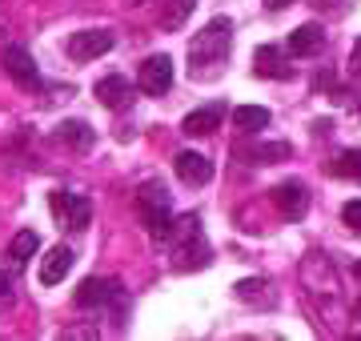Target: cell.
<instances>
[{
	"mask_svg": "<svg viewBox=\"0 0 361 341\" xmlns=\"http://www.w3.org/2000/svg\"><path fill=\"white\" fill-rule=\"evenodd\" d=\"M197 8V0H165V13H161V28L165 32H177L189 16H193Z\"/></svg>",
	"mask_w": 361,
	"mask_h": 341,
	"instance_id": "19",
	"label": "cell"
},
{
	"mask_svg": "<svg viewBox=\"0 0 361 341\" xmlns=\"http://www.w3.org/2000/svg\"><path fill=\"white\" fill-rule=\"evenodd\" d=\"M313 4H317L322 13H334V8H341V0H313Z\"/></svg>",
	"mask_w": 361,
	"mask_h": 341,
	"instance_id": "27",
	"label": "cell"
},
{
	"mask_svg": "<svg viewBox=\"0 0 361 341\" xmlns=\"http://www.w3.org/2000/svg\"><path fill=\"white\" fill-rule=\"evenodd\" d=\"M37 245H40V237L32 233V229H20V233L8 241V261L13 265H25L32 253H37Z\"/></svg>",
	"mask_w": 361,
	"mask_h": 341,
	"instance_id": "21",
	"label": "cell"
},
{
	"mask_svg": "<svg viewBox=\"0 0 361 341\" xmlns=\"http://www.w3.org/2000/svg\"><path fill=\"white\" fill-rule=\"evenodd\" d=\"M52 213L61 217V225H65L68 233H80V229H89L92 221V201L85 197V193H68V189H56L49 197Z\"/></svg>",
	"mask_w": 361,
	"mask_h": 341,
	"instance_id": "5",
	"label": "cell"
},
{
	"mask_svg": "<svg viewBox=\"0 0 361 341\" xmlns=\"http://www.w3.org/2000/svg\"><path fill=\"white\" fill-rule=\"evenodd\" d=\"M137 213H141L145 229L153 237V245H169V237H173V201H169V189L161 181H145L141 193H137Z\"/></svg>",
	"mask_w": 361,
	"mask_h": 341,
	"instance_id": "3",
	"label": "cell"
},
{
	"mask_svg": "<svg viewBox=\"0 0 361 341\" xmlns=\"http://www.w3.org/2000/svg\"><path fill=\"white\" fill-rule=\"evenodd\" d=\"M293 153L285 141H269V144H253V149H245V157L253 161V165H273V161H285Z\"/></svg>",
	"mask_w": 361,
	"mask_h": 341,
	"instance_id": "22",
	"label": "cell"
},
{
	"mask_svg": "<svg viewBox=\"0 0 361 341\" xmlns=\"http://www.w3.org/2000/svg\"><path fill=\"white\" fill-rule=\"evenodd\" d=\"M113 49V32L109 28H85V32H73L68 37V56L73 61H97Z\"/></svg>",
	"mask_w": 361,
	"mask_h": 341,
	"instance_id": "8",
	"label": "cell"
},
{
	"mask_svg": "<svg viewBox=\"0 0 361 341\" xmlns=\"http://www.w3.org/2000/svg\"><path fill=\"white\" fill-rule=\"evenodd\" d=\"M285 49H289V56H317L325 49V28L322 25H297L293 32H289V44H285Z\"/></svg>",
	"mask_w": 361,
	"mask_h": 341,
	"instance_id": "13",
	"label": "cell"
},
{
	"mask_svg": "<svg viewBox=\"0 0 361 341\" xmlns=\"http://www.w3.org/2000/svg\"><path fill=\"white\" fill-rule=\"evenodd\" d=\"M237 297L249 302V305H257V309H273V305H277V293L269 289L265 277H249V281H241V285H237Z\"/></svg>",
	"mask_w": 361,
	"mask_h": 341,
	"instance_id": "17",
	"label": "cell"
},
{
	"mask_svg": "<svg viewBox=\"0 0 361 341\" xmlns=\"http://www.w3.org/2000/svg\"><path fill=\"white\" fill-rule=\"evenodd\" d=\"M353 321H361V302H357V305H353Z\"/></svg>",
	"mask_w": 361,
	"mask_h": 341,
	"instance_id": "29",
	"label": "cell"
},
{
	"mask_svg": "<svg viewBox=\"0 0 361 341\" xmlns=\"http://www.w3.org/2000/svg\"><path fill=\"white\" fill-rule=\"evenodd\" d=\"M173 169H177L180 181L193 185V189L213 181V161L201 157V153H177V157H173Z\"/></svg>",
	"mask_w": 361,
	"mask_h": 341,
	"instance_id": "11",
	"label": "cell"
},
{
	"mask_svg": "<svg viewBox=\"0 0 361 341\" xmlns=\"http://www.w3.org/2000/svg\"><path fill=\"white\" fill-rule=\"evenodd\" d=\"M334 105H349V108H357V117H361V89H334Z\"/></svg>",
	"mask_w": 361,
	"mask_h": 341,
	"instance_id": "23",
	"label": "cell"
},
{
	"mask_svg": "<svg viewBox=\"0 0 361 341\" xmlns=\"http://www.w3.org/2000/svg\"><path fill=\"white\" fill-rule=\"evenodd\" d=\"M229 49H233V20L229 16H213L189 40V65H193L197 77H209L213 68H221L229 61Z\"/></svg>",
	"mask_w": 361,
	"mask_h": 341,
	"instance_id": "1",
	"label": "cell"
},
{
	"mask_svg": "<svg viewBox=\"0 0 361 341\" xmlns=\"http://www.w3.org/2000/svg\"><path fill=\"white\" fill-rule=\"evenodd\" d=\"M273 205H277V213H281L285 221H301L305 209H310V193H305L301 181H281L273 189Z\"/></svg>",
	"mask_w": 361,
	"mask_h": 341,
	"instance_id": "9",
	"label": "cell"
},
{
	"mask_svg": "<svg viewBox=\"0 0 361 341\" xmlns=\"http://www.w3.org/2000/svg\"><path fill=\"white\" fill-rule=\"evenodd\" d=\"M325 169L334 173V177H349V181L361 185V149H345V153H337Z\"/></svg>",
	"mask_w": 361,
	"mask_h": 341,
	"instance_id": "20",
	"label": "cell"
},
{
	"mask_svg": "<svg viewBox=\"0 0 361 341\" xmlns=\"http://www.w3.org/2000/svg\"><path fill=\"white\" fill-rule=\"evenodd\" d=\"M289 4H293V0H265V8H269V13H281V8H289Z\"/></svg>",
	"mask_w": 361,
	"mask_h": 341,
	"instance_id": "28",
	"label": "cell"
},
{
	"mask_svg": "<svg viewBox=\"0 0 361 341\" xmlns=\"http://www.w3.org/2000/svg\"><path fill=\"white\" fill-rule=\"evenodd\" d=\"M233 125L241 132H261L265 125H269V108H261V105H241V108H233Z\"/></svg>",
	"mask_w": 361,
	"mask_h": 341,
	"instance_id": "18",
	"label": "cell"
},
{
	"mask_svg": "<svg viewBox=\"0 0 361 341\" xmlns=\"http://www.w3.org/2000/svg\"><path fill=\"white\" fill-rule=\"evenodd\" d=\"M4 73L13 77V85L16 89H28V92H40V68H37V61L20 49V44H8L4 49Z\"/></svg>",
	"mask_w": 361,
	"mask_h": 341,
	"instance_id": "7",
	"label": "cell"
},
{
	"mask_svg": "<svg viewBox=\"0 0 361 341\" xmlns=\"http://www.w3.org/2000/svg\"><path fill=\"white\" fill-rule=\"evenodd\" d=\"M341 221H345L349 229H357V233H361V197H357V201H345V209H341Z\"/></svg>",
	"mask_w": 361,
	"mask_h": 341,
	"instance_id": "24",
	"label": "cell"
},
{
	"mask_svg": "<svg viewBox=\"0 0 361 341\" xmlns=\"http://www.w3.org/2000/svg\"><path fill=\"white\" fill-rule=\"evenodd\" d=\"M125 302L121 293V281H109V277H85L73 293V305L77 309H116Z\"/></svg>",
	"mask_w": 361,
	"mask_h": 341,
	"instance_id": "4",
	"label": "cell"
},
{
	"mask_svg": "<svg viewBox=\"0 0 361 341\" xmlns=\"http://www.w3.org/2000/svg\"><path fill=\"white\" fill-rule=\"evenodd\" d=\"M353 277H357V281H361V261H353Z\"/></svg>",
	"mask_w": 361,
	"mask_h": 341,
	"instance_id": "30",
	"label": "cell"
},
{
	"mask_svg": "<svg viewBox=\"0 0 361 341\" xmlns=\"http://www.w3.org/2000/svg\"><path fill=\"white\" fill-rule=\"evenodd\" d=\"M13 297H16L13 281H8V273H0V309H4V305H13Z\"/></svg>",
	"mask_w": 361,
	"mask_h": 341,
	"instance_id": "25",
	"label": "cell"
},
{
	"mask_svg": "<svg viewBox=\"0 0 361 341\" xmlns=\"http://www.w3.org/2000/svg\"><path fill=\"white\" fill-rule=\"evenodd\" d=\"M221 117H225V105H205L197 108V113H189V117L180 120V129H185V137H209V132L221 125Z\"/></svg>",
	"mask_w": 361,
	"mask_h": 341,
	"instance_id": "15",
	"label": "cell"
},
{
	"mask_svg": "<svg viewBox=\"0 0 361 341\" xmlns=\"http://www.w3.org/2000/svg\"><path fill=\"white\" fill-rule=\"evenodd\" d=\"M169 245H173V269L180 273H197V269H205L213 249H209V237L201 229V217L189 213V217H180L173 225V237H169Z\"/></svg>",
	"mask_w": 361,
	"mask_h": 341,
	"instance_id": "2",
	"label": "cell"
},
{
	"mask_svg": "<svg viewBox=\"0 0 361 341\" xmlns=\"http://www.w3.org/2000/svg\"><path fill=\"white\" fill-rule=\"evenodd\" d=\"M77 261V253L68 249V245H52L44 253V261H40V285H56V281H65L68 269Z\"/></svg>",
	"mask_w": 361,
	"mask_h": 341,
	"instance_id": "14",
	"label": "cell"
},
{
	"mask_svg": "<svg viewBox=\"0 0 361 341\" xmlns=\"http://www.w3.org/2000/svg\"><path fill=\"white\" fill-rule=\"evenodd\" d=\"M253 68H257V77H265V80H289L293 77V68H289V61H285V53L277 44H261L257 53H253Z\"/></svg>",
	"mask_w": 361,
	"mask_h": 341,
	"instance_id": "12",
	"label": "cell"
},
{
	"mask_svg": "<svg viewBox=\"0 0 361 341\" xmlns=\"http://www.w3.org/2000/svg\"><path fill=\"white\" fill-rule=\"evenodd\" d=\"M92 92H97V101H101L104 108H113V113H121V108L133 105V85L121 77V73H113V77H101Z\"/></svg>",
	"mask_w": 361,
	"mask_h": 341,
	"instance_id": "10",
	"label": "cell"
},
{
	"mask_svg": "<svg viewBox=\"0 0 361 341\" xmlns=\"http://www.w3.org/2000/svg\"><path fill=\"white\" fill-rule=\"evenodd\" d=\"M137 89H141L145 97H165V92L173 89V61H169L165 53L145 56L141 73H137Z\"/></svg>",
	"mask_w": 361,
	"mask_h": 341,
	"instance_id": "6",
	"label": "cell"
},
{
	"mask_svg": "<svg viewBox=\"0 0 361 341\" xmlns=\"http://www.w3.org/2000/svg\"><path fill=\"white\" fill-rule=\"evenodd\" d=\"M56 141L68 144L73 153H89L92 144H97V132L85 120H65V125H56Z\"/></svg>",
	"mask_w": 361,
	"mask_h": 341,
	"instance_id": "16",
	"label": "cell"
},
{
	"mask_svg": "<svg viewBox=\"0 0 361 341\" xmlns=\"http://www.w3.org/2000/svg\"><path fill=\"white\" fill-rule=\"evenodd\" d=\"M125 4H133V8H137V4H149V0H125Z\"/></svg>",
	"mask_w": 361,
	"mask_h": 341,
	"instance_id": "31",
	"label": "cell"
},
{
	"mask_svg": "<svg viewBox=\"0 0 361 341\" xmlns=\"http://www.w3.org/2000/svg\"><path fill=\"white\" fill-rule=\"evenodd\" d=\"M349 77L361 80V37H357V44H353V53H349Z\"/></svg>",
	"mask_w": 361,
	"mask_h": 341,
	"instance_id": "26",
	"label": "cell"
}]
</instances>
